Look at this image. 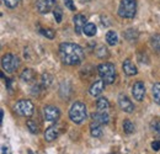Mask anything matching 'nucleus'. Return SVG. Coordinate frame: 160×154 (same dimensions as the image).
Segmentation results:
<instances>
[{"label":"nucleus","instance_id":"obj_1","mask_svg":"<svg viewBox=\"0 0 160 154\" xmlns=\"http://www.w3.org/2000/svg\"><path fill=\"white\" fill-rule=\"evenodd\" d=\"M59 57L67 65H78L84 60V51L77 43L64 42L59 44Z\"/></svg>","mask_w":160,"mask_h":154},{"label":"nucleus","instance_id":"obj_2","mask_svg":"<svg viewBox=\"0 0 160 154\" xmlns=\"http://www.w3.org/2000/svg\"><path fill=\"white\" fill-rule=\"evenodd\" d=\"M86 116H88V110H86L85 104L77 101L72 105V107L69 110V117L74 123H78V125L82 123L85 121Z\"/></svg>","mask_w":160,"mask_h":154},{"label":"nucleus","instance_id":"obj_3","mask_svg":"<svg viewBox=\"0 0 160 154\" xmlns=\"http://www.w3.org/2000/svg\"><path fill=\"white\" fill-rule=\"evenodd\" d=\"M98 72L101 79L106 83V84H112L116 80V68L112 63H101L98 67Z\"/></svg>","mask_w":160,"mask_h":154},{"label":"nucleus","instance_id":"obj_4","mask_svg":"<svg viewBox=\"0 0 160 154\" xmlns=\"http://www.w3.org/2000/svg\"><path fill=\"white\" fill-rule=\"evenodd\" d=\"M137 13V0H121L118 15L123 19H133Z\"/></svg>","mask_w":160,"mask_h":154},{"label":"nucleus","instance_id":"obj_5","mask_svg":"<svg viewBox=\"0 0 160 154\" xmlns=\"http://www.w3.org/2000/svg\"><path fill=\"white\" fill-rule=\"evenodd\" d=\"M19 65H20V59L16 57V56H14L11 53H8V54L2 56L1 67H2L4 72L11 74V73H14L19 68Z\"/></svg>","mask_w":160,"mask_h":154},{"label":"nucleus","instance_id":"obj_6","mask_svg":"<svg viewBox=\"0 0 160 154\" xmlns=\"http://www.w3.org/2000/svg\"><path fill=\"white\" fill-rule=\"evenodd\" d=\"M15 111L18 115L22 116V117H31L33 115V104L26 99L20 100L15 105Z\"/></svg>","mask_w":160,"mask_h":154},{"label":"nucleus","instance_id":"obj_7","mask_svg":"<svg viewBox=\"0 0 160 154\" xmlns=\"http://www.w3.org/2000/svg\"><path fill=\"white\" fill-rule=\"evenodd\" d=\"M59 116H60L59 109L56 107V106H46L43 109V117L46 118V121L56 122V121H58Z\"/></svg>","mask_w":160,"mask_h":154},{"label":"nucleus","instance_id":"obj_8","mask_svg":"<svg viewBox=\"0 0 160 154\" xmlns=\"http://www.w3.org/2000/svg\"><path fill=\"white\" fill-rule=\"evenodd\" d=\"M132 95L137 101H143L145 96V85L143 81H137L132 86Z\"/></svg>","mask_w":160,"mask_h":154},{"label":"nucleus","instance_id":"obj_9","mask_svg":"<svg viewBox=\"0 0 160 154\" xmlns=\"http://www.w3.org/2000/svg\"><path fill=\"white\" fill-rule=\"evenodd\" d=\"M118 105H120L121 110L124 111V112H127V114H132L134 111L133 102L126 96V95H123V94H121L120 96H118Z\"/></svg>","mask_w":160,"mask_h":154},{"label":"nucleus","instance_id":"obj_10","mask_svg":"<svg viewBox=\"0 0 160 154\" xmlns=\"http://www.w3.org/2000/svg\"><path fill=\"white\" fill-rule=\"evenodd\" d=\"M60 132H62V128H60L59 125H54V126H51L47 128V131L44 132V139L47 142H52L54 139H57L59 137Z\"/></svg>","mask_w":160,"mask_h":154},{"label":"nucleus","instance_id":"obj_11","mask_svg":"<svg viewBox=\"0 0 160 154\" xmlns=\"http://www.w3.org/2000/svg\"><path fill=\"white\" fill-rule=\"evenodd\" d=\"M54 3H56V0H37L36 8L40 14H47L52 10Z\"/></svg>","mask_w":160,"mask_h":154},{"label":"nucleus","instance_id":"obj_12","mask_svg":"<svg viewBox=\"0 0 160 154\" xmlns=\"http://www.w3.org/2000/svg\"><path fill=\"white\" fill-rule=\"evenodd\" d=\"M74 30H75V33L80 35L81 32H84V27L86 26V18L82 15V14H77L74 16Z\"/></svg>","mask_w":160,"mask_h":154},{"label":"nucleus","instance_id":"obj_13","mask_svg":"<svg viewBox=\"0 0 160 154\" xmlns=\"http://www.w3.org/2000/svg\"><path fill=\"white\" fill-rule=\"evenodd\" d=\"M122 68H123V72H124L128 77L136 75V74L138 73L137 67L132 63V60H131V59H126V60L123 62V64H122Z\"/></svg>","mask_w":160,"mask_h":154},{"label":"nucleus","instance_id":"obj_14","mask_svg":"<svg viewBox=\"0 0 160 154\" xmlns=\"http://www.w3.org/2000/svg\"><path fill=\"white\" fill-rule=\"evenodd\" d=\"M105 81L101 79V80H98V81H95L91 86H90V89H89V93L92 95V96H99L101 93L103 91V89H105Z\"/></svg>","mask_w":160,"mask_h":154},{"label":"nucleus","instance_id":"obj_15","mask_svg":"<svg viewBox=\"0 0 160 154\" xmlns=\"http://www.w3.org/2000/svg\"><path fill=\"white\" fill-rule=\"evenodd\" d=\"M92 120L100 125H107L108 121H110V116L106 114V111H98V112H94L92 115Z\"/></svg>","mask_w":160,"mask_h":154},{"label":"nucleus","instance_id":"obj_16","mask_svg":"<svg viewBox=\"0 0 160 154\" xmlns=\"http://www.w3.org/2000/svg\"><path fill=\"white\" fill-rule=\"evenodd\" d=\"M35 78H36V73H35L33 69H31V68H26V69L21 73V79H22L25 83H31V81L35 80Z\"/></svg>","mask_w":160,"mask_h":154},{"label":"nucleus","instance_id":"obj_17","mask_svg":"<svg viewBox=\"0 0 160 154\" xmlns=\"http://www.w3.org/2000/svg\"><path fill=\"white\" fill-rule=\"evenodd\" d=\"M90 133H91L92 137H95V138L101 137V136H102V128H101L100 123L92 121L91 125H90Z\"/></svg>","mask_w":160,"mask_h":154},{"label":"nucleus","instance_id":"obj_18","mask_svg":"<svg viewBox=\"0 0 160 154\" xmlns=\"http://www.w3.org/2000/svg\"><path fill=\"white\" fill-rule=\"evenodd\" d=\"M96 107L99 111H107L110 109V102L106 97H99L96 101Z\"/></svg>","mask_w":160,"mask_h":154},{"label":"nucleus","instance_id":"obj_19","mask_svg":"<svg viewBox=\"0 0 160 154\" xmlns=\"http://www.w3.org/2000/svg\"><path fill=\"white\" fill-rule=\"evenodd\" d=\"M106 42L110 44V46H116L118 43V37H117V33L115 31H108L106 33Z\"/></svg>","mask_w":160,"mask_h":154},{"label":"nucleus","instance_id":"obj_20","mask_svg":"<svg viewBox=\"0 0 160 154\" xmlns=\"http://www.w3.org/2000/svg\"><path fill=\"white\" fill-rule=\"evenodd\" d=\"M96 32H98V28H96L95 23L89 22V23H86V26L84 27V33H85L86 36H89V37L95 36V35H96Z\"/></svg>","mask_w":160,"mask_h":154},{"label":"nucleus","instance_id":"obj_21","mask_svg":"<svg viewBox=\"0 0 160 154\" xmlns=\"http://www.w3.org/2000/svg\"><path fill=\"white\" fill-rule=\"evenodd\" d=\"M123 36L128 39V41L133 42V41H137V38H138V32L136 30H133V28H129V30H127L123 33Z\"/></svg>","mask_w":160,"mask_h":154},{"label":"nucleus","instance_id":"obj_22","mask_svg":"<svg viewBox=\"0 0 160 154\" xmlns=\"http://www.w3.org/2000/svg\"><path fill=\"white\" fill-rule=\"evenodd\" d=\"M153 97H154V101L160 105V83H155L153 85Z\"/></svg>","mask_w":160,"mask_h":154},{"label":"nucleus","instance_id":"obj_23","mask_svg":"<svg viewBox=\"0 0 160 154\" xmlns=\"http://www.w3.org/2000/svg\"><path fill=\"white\" fill-rule=\"evenodd\" d=\"M123 131H124V133H127V135L133 133V132H134V125H133L129 120H126V121L123 122Z\"/></svg>","mask_w":160,"mask_h":154},{"label":"nucleus","instance_id":"obj_24","mask_svg":"<svg viewBox=\"0 0 160 154\" xmlns=\"http://www.w3.org/2000/svg\"><path fill=\"white\" fill-rule=\"evenodd\" d=\"M150 46H152L155 51H160V35L159 33L152 36V38H150Z\"/></svg>","mask_w":160,"mask_h":154},{"label":"nucleus","instance_id":"obj_25","mask_svg":"<svg viewBox=\"0 0 160 154\" xmlns=\"http://www.w3.org/2000/svg\"><path fill=\"white\" fill-rule=\"evenodd\" d=\"M26 125H27L28 131H30L31 133H33V135H37V133H38V126L36 125V122H33L32 120H27Z\"/></svg>","mask_w":160,"mask_h":154},{"label":"nucleus","instance_id":"obj_26","mask_svg":"<svg viewBox=\"0 0 160 154\" xmlns=\"http://www.w3.org/2000/svg\"><path fill=\"white\" fill-rule=\"evenodd\" d=\"M41 33L49 39H53L56 37V32H54L52 28H42V30H41Z\"/></svg>","mask_w":160,"mask_h":154},{"label":"nucleus","instance_id":"obj_27","mask_svg":"<svg viewBox=\"0 0 160 154\" xmlns=\"http://www.w3.org/2000/svg\"><path fill=\"white\" fill-rule=\"evenodd\" d=\"M41 83H42V88H43V89L48 88V86H49V84L52 83V77H51L49 74H43V75H42V80H41Z\"/></svg>","mask_w":160,"mask_h":154},{"label":"nucleus","instance_id":"obj_28","mask_svg":"<svg viewBox=\"0 0 160 154\" xmlns=\"http://www.w3.org/2000/svg\"><path fill=\"white\" fill-rule=\"evenodd\" d=\"M5 6L9 8V9H15L19 4H20V0H2Z\"/></svg>","mask_w":160,"mask_h":154},{"label":"nucleus","instance_id":"obj_29","mask_svg":"<svg viewBox=\"0 0 160 154\" xmlns=\"http://www.w3.org/2000/svg\"><path fill=\"white\" fill-rule=\"evenodd\" d=\"M152 130L157 133V136L160 138V121H158V120H155L153 123H152Z\"/></svg>","mask_w":160,"mask_h":154},{"label":"nucleus","instance_id":"obj_30","mask_svg":"<svg viewBox=\"0 0 160 154\" xmlns=\"http://www.w3.org/2000/svg\"><path fill=\"white\" fill-rule=\"evenodd\" d=\"M53 15H54V19L57 20V22H58V23L62 22V18H63V15H62V10H60V8H56V9L53 10Z\"/></svg>","mask_w":160,"mask_h":154},{"label":"nucleus","instance_id":"obj_31","mask_svg":"<svg viewBox=\"0 0 160 154\" xmlns=\"http://www.w3.org/2000/svg\"><path fill=\"white\" fill-rule=\"evenodd\" d=\"M64 4H65V6L70 10V11H75L77 9H75V4L73 3V0H64Z\"/></svg>","mask_w":160,"mask_h":154},{"label":"nucleus","instance_id":"obj_32","mask_svg":"<svg viewBox=\"0 0 160 154\" xmlns=\"http://www.w3.org/2000/svg\"><path fill=\"white\" fill-rule=\"evenodd\" d=\"M152 149L155 151V152L160 151V139L159 141H154V142L152 143Z\"/></svg>","mask_w":160,"mask_h":154},{"label":"nucleus","instance_id":"obj_33","mask_svg":"<svg viewBox=\"0 0 160 154\" xmlns=\"http://www.w3.org/2000/svg\"><path fill=\"white\" fill-rule=\"evenodd\" d=\"M1 154H11L10 153V148L6 147V146H2L1 147Z\"/></svg>","mask_w":160,"mask_h":154},{"label":"nucleus","instance_id":"obj_34","mask_svg":"<svg viewBox=\"0 0 160 154\" xmlns=\"http://www.w3.org/2000/svg\"><path fill=\"white\" fill-rule=\"evenodd\" d=\"M81 1H85V3H88V1H91V0H81Z\"/></svg>","mask_w":160,"mask_h":154},{"label":"nucleus","instance_id":"obj_35","mask_svg":"<svg viewBox=\"0 0 160 154\" xmlns=\"http://www.w3.org/2000/svg\"><path fill=\"white\" fill-rule=\"evenodd\" d=\"M110 154H118V153H110Z\"/></svg>","mask_w":160,"mask_h":154}]
</instances>
